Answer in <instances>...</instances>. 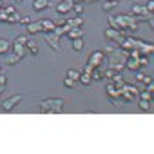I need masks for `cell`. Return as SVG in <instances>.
Wrapping results in <instances>:
<instances>
[{
  "instance_id": "obj_20",
  "label": "cell",
  "mask_w": 154,
  "mask_h": 154,
  "mask_svg": "<svg viewBox=\"0 0 154 154\" xmlns=\"http://www.w3.org/2000/svg\"><path fill=\"white\" fill-rule=\"evenodd\" d=\"M7 22H9V24H16V22H20V16H18V13H13V15H9V16H7Z\"/></svg>"
},
{
  "instance_id": "obj_28",
  "label": "cell",
  "mask_w": 154,
  "mask_h": 154,
  "mask_svg": "<svg viewBox=\"0 0 154 154\" xmlns=\"http://www.w3.org/2000/svg\"><path fill=\"white\" fill-rule=\"evenodd\" d=\"M20 22H22V24H26V26H29L31 24V18L29 16H24V18H20Z\"/></svg>"
},
{
  "instance_id": "obj_10",
  "label": "cell",
  "mask_w": 154,
  "mask_h": 154,
  "mask_svg": "<svg viewBox=\"0 0 154 154\" xmlns=\"http://www.w3.org/2000/svg\"><path fill=\"white\" fill-rule=\"evenodd\" d=\"M15 55L20 56V58L26 56V49H24V46H22V43H15Z\"/></svg>"
},
{
  "instance_id": "obj_15",
  "label": "cell",
  "mask_w": 154,
  "mask_h": 154,
  "mask_svg": "<svg viewBox=\"0 0 154 154\" xmlns=\"http://www.w3.org/2000/svg\"><path fill=\"white\" fill-rule=\"evenodd\" d=\"M102 78H103L102 71H100L98 67H94V69H93V73H91V80H102Z\"/></svg>"
},
{
  "instance_id": "obj_9",
  "label": "cell",
  "mask_w": 154,
  "mask_h": 154,
  "mask_svg": "<svg viewBox=\"0 0 154 154\" xmlns=\"http://www.w3.org/2000/svg\"><path fill=\"white\" fill-rule=\"evenodd\" d=\"M82 24H83V18L82 16H74V18L67 20V26H71V27H80Z\"/></svg>"
},
{
  "instance_id": "obj_4",
  "label": "cell",
  "mask_w": 154,
  "mask_h": 154,
  "mask_svg": "<svg viewBox=\"0 0 154 154\" xmlns=\"http://www.w3.org/2000/svg\"><path fill=\"white\" fill-rule=\"evenodd\" d=\"M43 36H46V40L49 42V46H51L53 49H58V36H56L55 33H46Z\"/></svg>"
},
{
  "instance_id": "obj_34",
  "label": "cell",
  "mask_w": 154,
  "mask_h": 154,
  "mask_svg": "<svg viewBox=\"0 0 154 154\" xmlns=\"http://www.w3.org/2000/svg\"><path fill=\"white\" fill-rule=\"evenodd\" d=\"M0 85H6V76L0 74Z\"/></svg>"
},
{
  "instance_id": "obj_13",
  "label": "cell",
  "mask_w": 154,
  "mask_h": 154,
  "mask_svg": "<svg viewBox=\"0 0 154 154\" xmlns=\"http://www.w3.org/2000/svg\"><path fill=\"white\" fill-rule=\"evenodd\" d=\"M26 46H27V49H29V53H31V55H38V46H36L33 40H27Z\"/></svg>"
},
{
  "instance_id": "obj_27",
  "label": "cell",
  "mask_w": 154,
  "mask_h": 154,
  "mask_svg": "<svg viewBox=\"0 0 154 154\" xmlns=\"http://www.w3.org/2000/svg\"><path fill=\"white\" fill-rule=\"evenodd\" d=\"M114 74H116V71H114V69H109V71H105V76H107V78H113Z\"/></svg>"
},
{
  "instance_id": "obj_2",
  "label": "cell",
  "mask_w": 154,
  "mask_h": 154,
  "mask_svg": "<svg viewBox=\"0 0 154 154\" xmlns=\"http://www.w3.org/2000/svg\"><path fill=\"white\" fill-rule=\"evenodd\" d=\"M102 62H103V53L96 51V53H93V55H91V60L87 62V63H89V65H93V67H100V65H102Z\"/></svg>"
},
{
  "instance_id": "obj_14",
  "label": "cell",
  "mask_w": 154,
  "mask_h": 154,
  "mask_svg": "<svg viewBox=\"0 0 154 154\" xmlns=\"http://www.w3.org/2000/svg\"><path fill=\"white\" fill-rule=\"evenodd\" d=\"M7 49H9V43H7V40H4V38H0V55H4V53H7Z\"/></svg>"
},
{
  "instance_id": "obj_12",
  "label": "cell",
  "mask_w": 154,
  "mask_h": 154,
  "mask_svg": "<svg viewBox=\"0 0 154 154\" xmlns=\"http://www.w3.org/2000/svg\"><path fill=\"white\" fill-rule=\"evenodd\" d=\"M125 65H127L129 69H133V71H138V67H140V63H138V58H130V60H129Z\"/></svg>"
},
{
  "instance_id": "obj_19",
  "label": "cell",
  "mask_w": 154,
  "mask_h": 154,
  "mask_svg": "<svg viewBox=\"0 0 154 154\" xmlns=\"http://www.w3.org/2000/svg\"><path fill=\"white\" fill-rule=\"evenodd\" d=\"M67 78H71V80H74V82H76V80L80 78V73H78V71H74V69H69V71H67Z\"/></svg>"
},
{
  "instance_id": "obj_6",
  "label": "cell",
  "mask_w": 154,
  "mask_h": 154,
  "mask_svg": "<svg viewBox=\"0 0 154 154\" xmlns=\"http://www.w3.org/2000/svg\"><path fill=\"white\" fill-rule=\"evenodd\" d=\"M49 6V0H33V9L35 11H43Z\"/></svg>"
},
{
  "instance_id": "obj_31",
  "label": "cell",
  "mask_w": 154,
  "mask_h": 154,
  "mask_svg": "<svg viewBox=\"0 0 154 154\" xmlns=\"http://www.w3.org/2000/svg\"><path fill=\"white\" fill-rule=\"evenodd\" d=\"M136 80L138 82H145V74L143 73H136Z\"/></svg>"
},
{
  "instance_id": "obj_11",
  "label": "cell",
  "mask_w": 154,
  "mask_h": 154,
  "mask_svg": "<svg viewBox=\"0 0 154 154\" xmlns=\"http://www.w3.org/2000/svg\"><path fill=\"white\" fill-rule=\"evenodd\" d=\"M40 29H42V24H40V22H36V24H29V26H27L29 35H35V33H38Z\"/></svg>"
},
{
  "instance_id": "obj_8",
  "label": "cell",
  "mask_w": 154,
  "mask_h": 154,
  "mask_svg": "<svg viewBox=\"0 0 154 154\" xmlns=\"http://www.w3.org/2000/svg\"><path fill=\"white\" fill-rule=\"evenodd\" d=\"M67 36H69L71 40H74V38H82V36H83V31H82L80 27H71V31L67 33Z\"/></svg>"
},
{
  "instance_id": "obj_21",
  "label": "cell",
  "mask_w": 154,
  "mask_h": 154,
  "mask_svg": "<svg viewBox=\"0 0 154 154\" xmlns=\"http://www.w3.org/2000/svg\"><path fill=\"white\" fill-rule=\"evenodd\" d=\"M18 62H20V56H16V55H13V56L7 60V63H9V65H15V63H18Z\"/></svg>"
},
{
  "instance_id": "obj_16",
  "label": "cell",
  "mask_w": 154,
  "mask_h": 154,
  "mask_svg": "<svg viewBox=\"0 0 154 154\" xmlns=\"http://www.w3.org/2000/svg\"><path fill=\"white\" fill-rule=\"evenodd\" d=\"M73 47H74L76 51H82V49H83V42H82V38H74V40H73Z\"/></svg>"
},
{
  "instance_id": "obj_22",
  "label": "cell",
  "mask_w": 154,
  "mask_h": 154,
  "mask_svg": "<svg viewBox=\"0 0 154 154\" xmlns=\"http://www.w3.org/2000/svg\"><path fill=\"white\" fill-rule=\"evenodd\" d=\"M7 13H6V9H0V22H7Z\"/></svg>"
},
{
  "instance_id": "obj_17",
  "label": "cell",
  "mask_w": 154,
  "mask_h": 154,
  "mask_svg": "<svg viewBox=\"0 0 154 154\" xmlns=\"http://www.w3.org/2000/svg\"><path fill=\"white\" fill-rule=\"evenodd\" d=\"M140 109L141 111H149L150 109V100H141L140 98Z\"/></svg>"
},
{
  "instance_id": "obj_25",
  "label": "cell",
  "mask_w": 154,
  "mask_h": 154,
  "mask_svg": "<svg viewBox=\"0 0 154 154\" xmlns=\"http://www.w3.org/2000/svg\"><path fill=\"white\" fill-rule=\"evenodd\" d=\"M116 2H118V0H111V2H105V6H103V7H105V9H111V7H114V6H116Z\"/></svg>"
},
{
  "instance_id": "obj_33",
  "label": "cell",
  "mask_w": 154,
  "mask_h": 154,
  "mask_svg": "<svg viewBox=\"0 0 154 154\" xmlns=\"http://www.w3.org/2000/svg\"><path fill=\"white\" fill-rule=\"evenodd\" d=\"M152 9H154V2H152V0H149V4H147V11L150 13Z\"/></svg>"
},
{
  "instance_id": "obj_30",
  "label": "cell",
  "mask_w": 154,
  "mask_h": 154,
  "mask_svg": "<svg viewBox=\"0 0 154 154\" xmlns=\"http://www.w3.org/2000/svg\"><path fill=\"white\" fill-rule=\"evenodd\" d=\"M6 13H7V15H13V13H16V9H15L13 6H7V7H6Z\"/></svg>"
},
{
  "instance_id": "obj_36",
  "label": "cell",
  "mask_w": 154,
  "mask_h": 154,
  "mask_svg": "<svg viewBox=\"0 0 154 154\" xmlns=\"http://www.w3.org/2000/svg\"><path fill=\"white\" fill-rule=\"evenodd\" d=\"M0 73H2V65H0Z\"/></svg>"
},
{
  "instance_id": "obj_37",
  "label": "cell",
  "mask_w": 154,
  "mask_h": 154,
  "mask_svg": "<svg viewBox=\"0 0 154 154\" xmlns=\"http://www.w3.org/2000/svg\"><path fill=\"white\" fill-rule=\"evenodd\" d=\"M16 2H22V0H16Z\"/></svg>"
},
{
  "instance_id": "obj_5",
  "label": "cell",
  "mask_w": 154,
  "mask_h": 154,
  "mask_svg": "<svg viewBox=\"0 0 154 154\" xmlns=\"http://www.w3.org/2000/svg\"><path fill=\"white\" fill-rule=\"evenodd\" d=\"M40 24H42V29L46 31V33H53L55 27H56L53 20H40Z\"/></svg>"
},
{
  "instance_id": "obj_29",
  "label": "cell",
  "mask_w": 154,
  "mask_h": 154,
  "mask_svg": "<svg viewBox=\"0 0 154 154\" xmlns=\"http://www.w3.org/2000/svg\"><path fill=\"white\" fill-rule=\"evenodd\" d=\"M73 11H74V13H76V15H80V13H82V11H83V7H82V6H80V4H76V6H74V9H73Z\"/></svg>"
},
{
  "instance_id": "obj_18",
  "label": "cell",
  "mask_w": 154,
  "mask_h": 154,
  "mask_svg": "<svg viewBox=\"0 0 154 154\" xmlns=\"http://www.w3.org/2000/svg\"><path fill=\"white\" fill-rule=\"evenodd\" d=\"M78 80H80L83 85H89V83H91V74H85V73H83V74H80Z\"/></svg>"
},
{
  "instance_id": "obj_35",
  "label": "cell",
  "mask_w": 154,
  "mask_h": 154,
  "mask_svg": "<svg viewBox=\"0 0 154 154\" xmlns=\"http://www.w3.org/2000/svg\"><path fill=\"white\" fill-rule=\"evenodd\" d=\"M0 9H2V0H0Z\"/></svg>"
},
{
  "instance_id": "obj_1",
  "label": "cell",
  "mask_w": 154,
  "mask_h": 154,
  "mask_svg": "<svg viewBox=\"0 0 154 154\" xmlns=\"http://www.w3.org/2000/svg\"><path fill=\"white\" fill-rule=\"evenodd\" d=\"M62 105H63V100H56V98H53V100H46V102H42V107H40V113H60V109H62Z\"/></svg>"
},
{
  "instance_id": "obj_26",
  "label": "cell",
  "mask_w": 154,
  "mask_h": 154,
  "mask_svg": "<svg viewBox=\"0 0 154 154\" xmlns=\"http://www.w3.org/2000/svg\"><path fill=\"white\" fill-rule=\"evenodd\" d=\"M16 43H22V46H26V43H27V36H18V38H16Z\"/></svg>"
},
{
  "instance_id": "obj_7",
  "label": "cell",
  "mask_w": 154,
  "mask_h": 154,
  "mask_svg": "<svg viewBox=\"0 0 154 154\" xmlns=\"http://www.w3.org/2000/svg\"><path fill=\"white\" fill-rule=\"evenodd\" d=\"M69 9H73V0H63V2L56 7L58 13H67Z\"/></svg>"
},
{
  "instance_id": "obj_24",
  "label": "cell",
  "mask_w": 154,
  "mask_h": 154,
  "mask_svg": "<svg viewBox=\"0 0 154 154\" xmlns=\"http://www.w3.org/2000/svg\"><path fill=\"white\" fill-rule=\"evenodd\" d=\"M63 83H65V87H71V89L74 87V80H71V78H65Z\"/></svg>"
},
{
  "instance_id": "obj_32",
  "label": "cell",
  "mask_w": 154,
  "mask_h": 154,
  "mask_svg": "<svg viewBox=\"0 0 154 154\" xmlns=\"http://www.w3.org/2000/svg\"><path fill=\"white\" fill-rule=\"evenodd\" d=\"M93 69H94L93 65H89V63H87V65H85V74H91V73H93Z\"/></svg>"
},
{
  "instance_id": "obj_23",
  "label": "cell",
  "mask_w": 154,
  "mask_h": 154,
  "mask_svg": "<svg viewBox=\"0 0 154 154\" xmlns=\"http://www.w3.org/2000/svg\"><path fill=\"white\" fill-rule=\"evenodd\" d=\"M138 94H140L141 100H150V93H149V91H141V93H138Z\"/></svg>"
},
{
  "instance_id": "obj_3",
  "label": "cell",
  "mask_w": 154,
  "mask_h": 154,
  "mask_svg": "<svg viewBox=\"0 0 154 154\" xmlns=\"http://www.w3.org/2000/svg\"><path fill=\"white\" fill-rule=\"evenodd\" d=\"M20 100H22V96H20V94H16V96H11V98H7V100L2 103V107L6 109V111H9V109H11L13 105H16Z\"/></svg>"
}]
</instances>
